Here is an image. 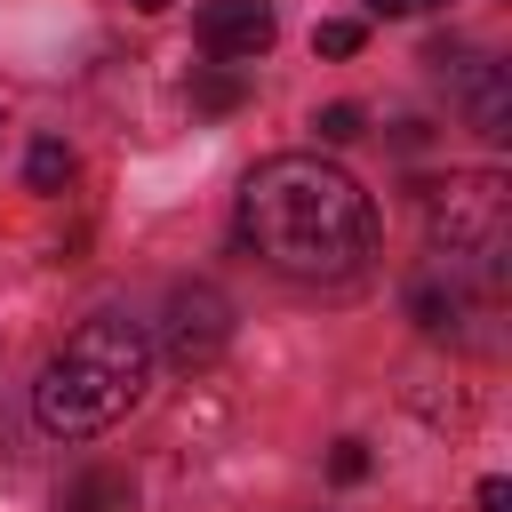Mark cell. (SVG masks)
<instances>
[{"label": "cell", "mask_w": 512, "mask_h": 512, "mask_svg": "<svg viewBox=\"0 0 512 512\" xmlns=\"http://www.w3.org/2000/svg\"><path fill=\"white\" fill-rule=\"evenodd\" d=\"M328 472H336V480H368V440H336Z\"/></svg>", "instance_id": "cell-13"}, {"label": "cell", "mask_w": 512, "mask_h": 512, "mask_svg": "<svg viewBox=\"0 0 512 512\" xmlns=\"http://www.w3.org/2000/svg\"><path fill=\"white\" fill-rule=\"evenodd\" d=\"M376 16H424V8H448V0H368Z\"/></svg>", "instance_id": "cell-15"}, {"label": "cell", "mask_w": 512, "mask_h": 512, "mask_svg": "<svg viewBox=\"0 0 512 512\" xmlns=\"http://www.w3.org/2000/svg\"><path fill=\"white\" fill-rule=\"evenodd\" d=\"M272 8L264 0H216L208 16H200V48L216 56V64H256L264 48H272Z\"/></svg>", "instance_id": "cell-5"}, {"label": "cell", "mask_w": 512, "mask_h": 512, "mask_svg": "<svg viewBox=\"0 0 512 512\" xmlns=\"http://www.w3.org/2000/svg\"><path fill=\"white\" fill-rule=\"evenodd\" d=\"M72 176H80V160H72V144H56V136H40V144L24 152V184H32V192H64Z\"/></svg>", "instance_id": "cell-8"}, {"label": "cell", "mask_w": 512, "mask_h": 512, "mask_svg": "<svg viewBox=\"0 0 512 512\" xmlns=\"http://www.w3.org/2000/svg\"><path fill=\"white\" fill-rule=\"evenodd\" d=\"M504 216H512V184L496 168H464V176H440L424 184V224L448 256H504Z\"/></svg>", "instance_id": "cell-3"}, {"label": "cell", "mask_w": 512, "mask_h": 512, "mask_svg": "<svg viewBox=\"0 0 512 512\" xmlns=\"http://www.w3.org/2000/svg\"><path fill=\"white\" fill-rule=\"evenodd\" d=\"M352 48H360V24H352V16L312 24V56H352Z\"/></svg>", "instance_id": "cell-11"}, {"label": "cell", "mask_w": 512, "mask_h": 512, "mask_svg": "<svg viewBox=\"0 0 512 512\" xmlns=\"http://www.w3.org/2000/svg\"><path fill=\"white\" fill-rule=\"evenodd\" d=\"M408 312H416V328H456L464 320V288L456 280H416L408 288Z\"/></svg>", "instance_id": "cell-9"}, {"label": "cell", "mask_w": 512, "mask_h": 512, "mask_svg": "<svg viewBox=\"0 0 512 512\" xmlns=\"http://www.w3.org/2000/svg\"><path fill=\"white\" fill-rule=\"evenodd\" d=\"M136 8H144V16H160V8H168V0H136Z\"/></svg>", "instance_id": "cell-16"}, {"label": "cell", "mask_w": 512, "mask_h": 512, "mask_svg": "<svg viewBox=\"0 0 512 512\" xmlns=\"http://www.w3.org/2000/svg\"><path fill=\"white\" fill-rule=\"evenodd\" d=\"M480 512H512V480H480Z\"/></svg>", "instance_id": "cell-14"}, {"label": "cell", "mask_w": 512, "mask_h": 512, "mask_svg": "<svg viewBox=\"0 0 512 512\" xmlns=\"http://www.w3.org/2000/svg\"><path fill=\"white\" fill-rule=\"evenodd\" d=\"M56 512H136V480L128 472H80L56 496Z\"/></svg>", "instance_id": "cell-7"}, {"label": "cell", "mask_w": 512, "mask_h": 512, "mask_svg": "<svg viewBox=\"0 0 512 512\" xmlns=\"http://www.w3.org/2000/svg\"><path fill=\"white\" fill-rule=\"evenodd\" d=\"M456 80H464V120H472L488 144H504V136H512V72L488 64V56H472Z\"/></svg>", "instance_id": "cell-6"}, {"label": "cell", "mask_w": 512, "mask_h": 512, "mask_svg": "<svg viewBox=\"0 0 512 512\" xmlns=\"http://www.w3.org/2000/svg\"><path fill=\"white\" fill-rule=\"evenodd\" d=\"M224 344H232V304H224V288L176 280V288H168V312H160V352H168V368L200 376V368L224 360Z\"/></svg>", "instance_id": "cell-4"}, {"label": "cell", "mask_w": 512, "mask_h": 512, "mask_svg": "<svg viewBox=\"0 0 512 512\" xmlns=\"http://www.w3.org/2000/svg\"><path fill=\"white\" fill-rule=\"evenodd\" d=\"M240 240L280 280H352L376 256V208L336 160L272 152L240 184Z\"/></svg>", "instance_id": "cell-1"}, {"label": "cell", "mask_w": 512, "mask_h": 512, "mask_svg": "<svg viewBox=\"0 0 512 512\" xmlns=\"http://www.w3.org/2000/svg\"><path fill=\"white\" fill-rule=\"evenodd\" d=\"M312 128H320V144H352V136L368 128V112H360V104H328Z\"/></svg>", "instance_id": "cell-12"}, {"label": "cell", "mask_w": 512, "mask_h": 512, "mask_svg": "<svg viewBox=\"0 0 512 512\" xmlns=\"http://www.w3.org/2000/svg\"><path fill=\"white\" fill-rule=\"evenodd\" d=\"M144 384H152V336L128 312H88L64 336V352L40 368L32 416L56 440H96V432H112L144 400Z\"/></svg>", "instance_id": "cell-2"}, {"label": "cell", "mask_w": 512, "mask_h": 512, "mask_svg": "<svg viewBox=\"0 0 512 512\" xmlns=\"http://www.w3.org/2000/svg\"><path fill=\"white\" fill-rule=\"evenodd\" d=\"M240 96H248V80H240L232 64H216V72H192V104H200V112H232Z\"/></svg>", "instance_id": "cell-10"}]
</instances>
